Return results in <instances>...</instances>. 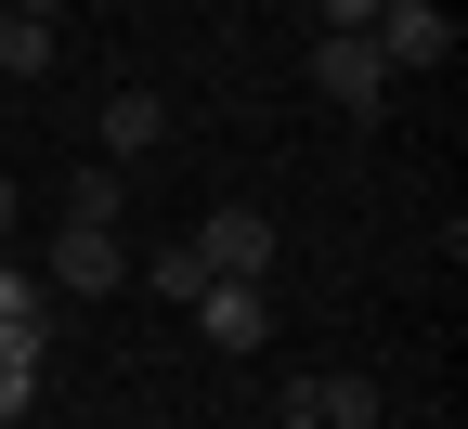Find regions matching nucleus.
I'll return each mask as SVG.
<instances>
[{
    "label": "nucleus",
    "instance_id": "obj_1",
    "mask_svg": "<svg viewBox=\"0 0 468 429\" xmlns=\"http://www.w3.org/2000/svg\"><path fill=\"white\" fill-rule=\"evenodd\" d=\"M183 248L208 261V286H273V261H286V234H273L261 209H208V221L183 234Z\"/></svg>",
    "mask_w": 468,
    "mask_h": 429
},
{
    "label": "nucleus",
    "instance_id": "obj_2",
    "mask_svg": "<svg viewBox=\"0 0 468 429\" xmlns=\"http://www.w3.org/2000/svg\"><path fill=\"white\" fill-rule=\"evenodd\" d=\"M313 91H325L338 117H390V91H403V79L378 66V39H338V27H325V39H313Z\"/></svg>",
    "mask_w": 468,
    "mask_h": 429
},
{
    "label": "nucleus",
    "instance_id": "obj_3",
    "mask_svg": "<svg viewBox=\"0 0 468 429\" xmlns=\"http://www.w3.org/2000/svg\"><path fill=\"white\" fill-rule=\"evenodd\" d=\"M365 39H378V66H390V79H430V66H455V14H442V0H390Z\"/></svg>",
    "mask_w": 468,
    "mask_h": 429
},
{
    "label": "nucleus",
    "instance_id": "obj_4",
    "mask_svg": "<svg viewBox=\"0 0 468 429\" xmlns=\"http://www.w3.org/2000/svg\"><path fill=\"white\" fill-rule=\"evenodd\" d=\"M117 273H131V248L104 221H52V299H104Z\"/></svg>",
    "mask_w": 468,
    "mask_h": 429
},
{
    "label": "nucleus",
    "instance_id": "obj_5",
    "mask_svg": "<svg viewBox=\"0 0 468 429\" xmlns=\"http://www.w3.org/2000/svg\"><path fill=\"white\" fill-rule=\"evenodd\" d=\"M208 351H273V286H196L183 299Z\"/></svg>",
    "mask_w": 468,
    "mask_h": 429
},
{
    "label": "nucleus",
    "instance_id": "obj_6",
    "mask_svg": "<svg viewBox=\"0 0 468 429\" xmlns=\"http://www.w3.org/2000/svg\"><path fill=\"white\" fill-rule=\"evenodd\" d=\"M286 391H300L313 429H378V416H390V391L365 378V364H338V378H286Z\"/></svg>",
    "mask_w": 468,
    "mask_h": 429
},
{
    "label": "nucleus",
    "instance_id": "obj_7",
    "mask_svg": "<svg viewBox=\"0 0 468 429\" xmlns=\"http://www.w3.org/2000/svg\"><path fill=\"white\" fill-rule=\"evenodd\" d=\"M91 131H104V169H144V156L169 144V104H156V91H104Z\"/></svg>",
    "mask_w": 468,
    "mask_h": 429
},
{
    "label": "nucleus",
    "instance_id": "obj_8",
    "mask_svg": "<svg viewBox=\"0 0 468 429\" xmlns=\"http://www.w3.org/2000/svg\"><path fill=\"white\" fill-rule=\"evenodd\" d=\"M117 209H131V169H104V156L66 169V221H104V234H117Z\"/></svg>",
    "mask_w": 468,
    "mask_h": 429
},
{
    "label": "nucleus",
    "instance_id": "obj_9",
    "mask_svg": "<svg viewBox=\"0 0 468 429\" xmlns=\"http://www.w3.org/2000/svg\"><path fill=\"white\" fill-rule=\"evenodd\" d=\"M52 52L66 39H52L39 14H0V79H52Z\"/></svg>",
    "mask_w": 468,
    "mask_h": 429
},
{
    "label": "nucleus",
    "instance_id": "obj_10",
    "mask_svg": "<svg viewBox=\"0 0 468 429\" xmlns=\"http://www.w3.org/2000/svg\"><path fill=\"white\" fill-rule=\"evenodd\" d=\"M144 273H156V299H196V286H208V261H196V248H156Z\"/></svg>",
    "mask_w": 468,
    "mask_h": 429
},
{
    "label": "nucleus",
    "instance_id": "obj_11",
    "mask_svg": "<svg viewBox=\"0 0 468 429\" xmlns=\"http://www.w3.org/2000/svg\"><path fill=\"white\" fill-rule=\"evenodd\" d=\"M313 14H325L338 39H365V27H378V0H313Z\"/></svg>",
    "mask_w": 468,
    "mask_h": 429
},
{
    "label": "nucleus",
    "instance_id": "obj_12",
    "mask_svg": "<svg viewBox=\"0 0 468 429\" xmlns=\"http://www.w3.org/2000/svg\"><path fill=\"white\" fill-rule=\"evenodd\" d=\"M14 209H27V196H14V169H0V234H14Z\"/></svg>",
    "mask_w": 468,
    "mask_h": 429
},
{
    "label": "nucleus",
    "instance_id": "obj_13",
    "mask_svg": "<svg viewBox=\"0 0 468 429\" xmlns=\"http://www.w3.org/2000/svg\"><path fill=\"white\" fill-rule=\"evenodd\" d=\"M273 429H313V416H300V391H286V403H273Z\"/></svg>",
    "mask_w": 468,
    "mask_h": 429
},
{
    "label": "nucleus",
    "instance_id": "obj_14",
    "mask_svg": "<svg viewBox=\"0 0 468 429\" xmlns=\"http://www.w3.org/2000/svg\"><path fill=\"white\" fill-rule=\"evenodd\" d=\"M14 14H39V27H52V14H66V0H14Z\"/></svg>",
    "mask_w": 468,
    "mask_h": 429
}]
</instances>
